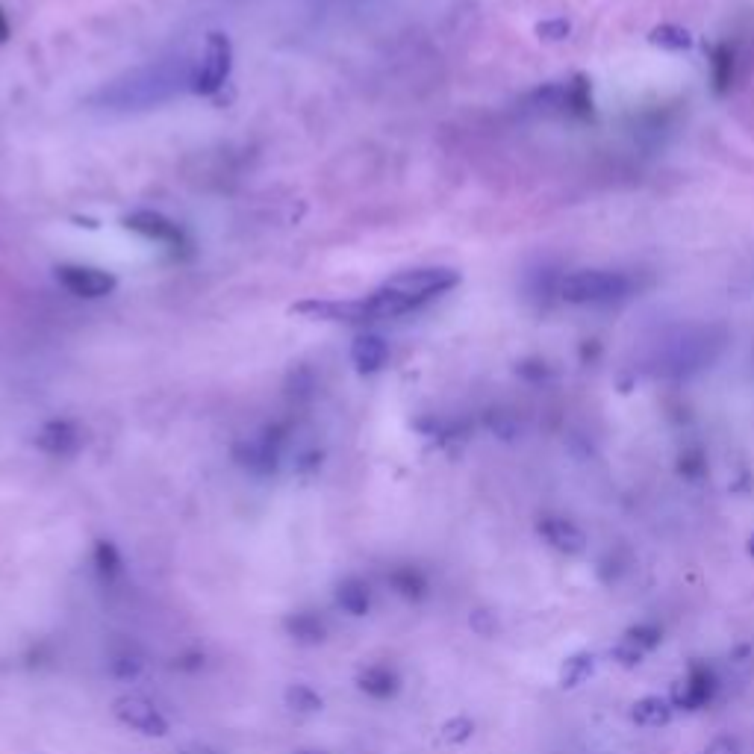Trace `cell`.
<instances>
[{
    "label": "cell",
    "mask_w": 754,
    "mask_h": 754,
    "mask_svg": "<svg viewBox=\"0 0 754 754\" xmlns=\"http://www.w3.org/2000/svg\"><path fill=\"white\" fill-rule=\"evenodd\" d=\"M457 283H460V271L445 269V266H425V269H407L389 277L380 289L366 298L375 313V322H383V319H401L431 304L433 298L451 292Z\"/></svg>",
    "instance_id": "obj_1"
},
{
    "label": "cell",
    "mask_w": 754,
    "mask_h": 754,
    "mask_svg": "<svg viewBox=\"0 0 754 754\" xmlns=\"http://www.w3.org/2000/svg\"><path fill=\"white\" fill-rule=\"evenodd\" d=\"M183 86H192V71L174 62H162L157 68H142L109 83L98 98L109 109H148L168 101Z\"/></svg>",
    "instance_id": "obj_2"
},
{
    "label": "cell",
    "mask_w": 754,
    "mask_h": 754,
    "mask_svg": "<svg viewBox=\"0 0 754 754\" xmlns=\"http://www.w3.org/2000/svg\"><path fill=\"white\" fill-rule=\"evenodd\" d=\"M637 292V280L625 271L610 269H584L563 277L560 295L569 304L578 307H607L631 298Z\"/></svg>",
    "instance_id": "obj_3"
},
{
    "label": "cell",
    "mask_w": 754,
    "mask_h": 754,
    "mask_svg": "<svg viewBox=\"0 0 754 754\" xmlns=\"http://www.w3.org/2000/svg\"><path fill=\"white\" fill-rule=\"evenodd\" d=\"M230 68H233V45H230V39L224 33H210L207 45H204L201 65L192 71V86L189 89L195 95L213 98L218 89L227 83Z\"/></svg>",
    "instance_id": "obj_4"
},
{
    "label": "cell",
    "mask_w": 754,
    "mask_h": 754,
    "mask_svg": "<svg viewBox=\"0 0 754 754\" xmlns=\"http://www.w3.org/2000/svg\"><path fill=\"white\" fill-rule=\"evenodd\" d=\"M531 109L542 115H587L593 109V95L587 80L551 83L531 95Z\"/></svg>",
    "instance_id": "obj_5"
},
{
    "label": "cell",
    "mask_w": 754,
    "mask_h": 754,
    "mask_svg": "<svg viewBox=\"0 0 754 754\" xmlns=\"http://www.w3.org/2000/svg\"><path fill=\"white\" fill-rule=\"evenodd\" d=\"M124 227L151 239V242H160L165 248H171L174 254L189 248V236L183 233V227L157 210H136V213L124 216Z\"/></svg>",
    "instance_id": "obj_6"
},
{
    "label": "cell",
    "mask_w": 754,
    "mask_h": 754,
    "mask_svg": "<svg viewBox=\"0 0 754 754\" xmlns=\"http://www.w3.org/2000/svg\"><path fill=\"white\" fill-rule=\"evenodd\" d=\"M56 283L71 292L74 298H86V301H98L115 292L118 280L104 269H92V266H59L56 269Z\"/></svg>",
    "instance_id": "obj_7"
},
{
    "label": "cell",
    "mask_w": 754,
    "mask_h": 754,
    "mask_svg": "<svg viewBox=\"0 0 754 754\" xmlns=\"http://www.w3.org/2000/svg\"><path fill=\"white\" fill-rule=\"evenodd\" d=\"M292 313L307 316V319H319V322H339V324H372V307L366 298H354V301H301L292 307Z\"/></svg>",
    "instance_id": "obj_8"
},
{
    "label": "cell",
    "mask_w": 754,
    "mask_h": 754,
    "mask_svg": "<svg viewBox=\"0 0 754 754\" xmlns=\"http://www.w3.org/2000/svg\"><path fill=\"white\" fill-rule=\"evenodd\" d=\"M115 716L121 725L145 734V737H165L168 734V719L160 713V707L145 696H121L115 701Z\"/></svg>",
    "instance_id": "obj_9"
},
{
    "label": "cell",
    "mask_w": 754,
    "mask_h": 754,
    "mask_svg": "<svg viewBox=\"0 0 754 754\" xmlns=\"http://www.w3.org/2000/svg\"><path fill=\"white\" fill-rule=\"evenodd\" d=\"M277 457H280V436L274 431L260 433V436H254V439H248V442H242L236 448V460L245 469L257 472V475L274 472L277 469Z\"/></svg>",
    "instance_id": "obj_10"
},
{
    "label": "cell",
    "mask_w": 754,
    "mask_h": 754,
    "mask_svg": "<svg viewBox=\"0 0 754 754\" xmlns=\"http://www.w3.org/2000/svg\"><path fill=\"white\" fill-rule=\"evenodd\" d=\"M36 445L51 457H71L83 448V431L68 419H54L39 428Z\"/></svg>",
    "instance_id": "obj_11"
},
{
    "label": "cell",
    "mask_w": 754,
    "mask_h": 754,
    "mask_svg": "<svg viewBox=\"0 0 754 754\" xmlns=\"http://www.w3.org/2000/svg\"><path fill=\"white\" fill-rule=\"evenodd\" d=\"M539 537L545 539L554 551L560 554H581L587 548V534L569 522V519H560V516H545L537 525Z\"/></svg>",
    "instance_id": "obj_12"
},
{
    "label": "cell",
    "mask_w": 754,
    "mask_h": 754,
    "mask_svg": "<svg viewBox=\"0 0 754 754\" xmlns=\"http://www.w3.org/2000/svg\"><path fill=\"white\" fill-rule=\"evenodd\" d=\"M716 693V678L707 672V669H693L684 681H678L675 687V696H672V704L675 707H684V710H701L704 704H710Z\"/></svg>",
    "instance_id": "obj_13"
},
{
    "label": "cell",
    "mask_w": 754,
    "mask_h": 754,
    "mask_svg": "<svg viewBox=\"0 0 754 754\" xmlns=\"http://www.w3.org/2000/svg\"><path fill=\"white\" fill-rule=\"evenodd\" d=\"M351 360H354L360 375H375L389 360V345L377 333H363L351 345Z\"/></svg>",
    "instance_id": "obj_14"
},
{
    "label": "cell",
    "mask_w": 754,
    "mask_h": 754,
    "mask_svg": "<svg viewBox=\"0 0 754 754\" xmlns=\"http://www.w3.org/2000/svg\"><path fill=\"white\" fill-rule=\"evenodd\" d=\"M357 687L375 701L392 699L398 690H401V678L392 666H383V663H375V666H366L357 678Z\"/></svg>",
    "instance_id": "obj_15"
},
{
    "label": "cell",
    "mask_w": 754,
    "mask_h": 754,
    "mask_svg": "<svg viewBox=\"0 0 754 754\" xmlns=\"http://www.w3.org/2000/svg\"><path fill=\"white\" fill-rule=\"evenodd\" d=\"M336 604L348 616H366L369 607H372V590H369V584L363 578H345L336 587Z\"/></svg>",
    "instance_id": "obj_16"
},
{
    "label": "cell",
    "mask_w": 754,
    "mask_h": 754,
    "mask_svg": "<svg viewBox=\"0 0 754 754\" xmlns=\"http://www.w3.org/2000/svg\"><path fill=\"white\" fill-rule=\"evenodd\" d=\"M672 701L660 699V696H643L631 704V719L640 728H663L672 722Z\"/></svg>",
    "instance_id": "obj_17"
},
{
    "label": "cell",
    "mask_w": 754,
    "mask_h": 754,
    "mask_svg": "<svg viewBox=\"0 0 754 754\" xmlns=\"http://www.w3.org/2000/svg\"><path fill=\"white\" fill-rule=\"evenodd\" d=\"M286 634L295 643H301V646H319V643H324V637H327V628H324V622L316 613L301 610V613H292L286 619Z\"/></svg>",
    "instance_id": "obj_18"
},
{
    "label": "cell",
    "mask_w": 754,
    "mask_h": 754,
    "mask_svg": "<svg viewBox=\"0 0 754 754\" xmlns=\"http://www.w3.org/2000/svg\"><path fill=\"white\" fill-rule=\"evenodd\" d=\"M595 663H598V660H595V654H590V651L572 654V657L560 666V687H563V690H575V687L587 684V681L593 678Z\"/></svg>",
    "instance_id": "obj_19"
},
{
    "label": "cell",
    "mask_w": 754,
    "mask_h": 754,
    "mask_svg": "<svg viewBox=\"0 0 754 754\" xmlns=\"http://www.w3.org/2000/svg\"><path fill=\"white\" fill-rule=\"evenodd\" d=\"M651 42L666 48V51H687L693 45V36L684 30V27H675V24H663L651 33Z\"/></svg>",
    "instance_id": "obj_20"
},
{
    "label": "cell",
    "mask_w": 754,
    "mask_h": 754,
    "mask_svg": "<svg viewBox=\"0 0 754 754\" xmlns=\"http://www.w3.org/2000/svg\"><path fill=\"white\" fill-rule=\"evenodd\" d=\"M392 587L401 595H407V598H419V595L428 590L425 578H422L419 572H413V569H398V572L392 575Z\"/></svg>",
    "instance_id": "obj_21"
},
{
    "label": "cell",
    "mask_w": 754,
    "mask_h": 754,
    "mask_svg": "<svg viewBox=\"0 0 754 754\" xmlns=\"http://www.w3.org/2000/svg\"><path fill=\"white\" fill-rule=\"evenodd\" d=\"M660 640H663V634H660V628H657V625H637V628L628 634V646L637 648L640 654L660 646Z\"/></svg>",
    "instance_id": "obj_22"
},
{
    "label": "cell",
    "mask_w": 754,
    "mask_h": 754,
    "mask_svg": "<svg viewBox=\"0 0 754 754\" xmlns=\"http://www.w3.org/2000/svg\"><path fill=\"white\" fill-rule=\"evenodd\" d=\"M289 704H292V710H304V713L322 710V699H319L307 684H295V687L289 690Z\"/></svg>",
    "instance_id": "obj_23"
},
{
    "label": "cell",
    "mask_w": 754,
    "mask_h": 754,
    "mask_svg": "<svg viewBox=\"0 0 754 754\" xmlns=\"http://www.w3.org/2000/svg\"><path fill=\"white\" fill-rule=\"evenodd\" d=\"M95 557H98V569L101 572H107V575H115V572H121V557H118V551H115V545L112 542H98V551H95Z\"/></svg>",
    "instance_id": "obj_24"
},
{
    "label": "cell",
    "mask_w": 754,
    "mask_h": 754,
    "mask_svg": "<svg viewBox=\"0 0 754 754\" xmlns=\"http://www.w3.org/2000/svg\"><path fill=\"white\" fill-rule=\"evenodd\" d=\"M472 728H475V725H472L469 719H457V722L445 725V737L454 740V743H457V740H469V737H472Z\"/></svg>",
    "instance_id": "obj_25"
},
{
    "label": "cell",
    "mask_w": 754,
    "mask_h": 754,
    "mask_svg": "<svg viewBox=\"0 0 754 754\" xmlns=\"http://www.w3.org/2000/svg\"><path fill=\"white\" fill-rule=\"evenodd\" d=\"M701 754H740V746H737V740H731V737H716Z\"/></svg>",
    "instance_id": "obj_26"
},
{
    "label": "cell",
    "mask_w": 754,
    "mask_h": 754,
    "mask_svg": "<svg viewBox=\"0 0 754 754\" xmlns=\"http://www.w3.org/2000/svg\"><path fill=\"white\" fill-rule=\"evenodd\" d=\"M6 36H9V21H6V12L0 9V42H6Z\"/></svg>",
    "instance_id": "obj_27"
},
{
    "label": "cell",
    "mask_w": 754,
    "mask_h": 754,
    "mask_svg": "<svg viewBox=\"0 0 754 754\" xmlns=\"http://www.w3.org/2000/svg\"><path fill=\"white\" fill-rule=\"evenodd\" d=\"M746 551H749V557H752V560H754V534H752V537H749V542H746Z\"/></svg>",
    "instance_id": "obj_28"
},
{
    "label": "cell",
    "mask_w": 754,
    "mask_h": 754,
    "mask_svg": "<svg viewBox=\"0 0 754 754\" xmlns=\"http://www.w3.org/2000/svg\"><path fill=\"white\" fill-rule=\"evenodd\" d=\"M298 754H322V752H298Z\"/></svg>",
    "instance_id": "obj_29"
}]
</instances>
